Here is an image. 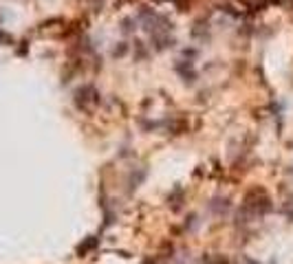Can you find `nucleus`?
<instances>
[]
</instances>
